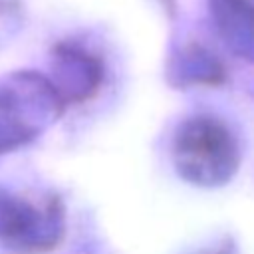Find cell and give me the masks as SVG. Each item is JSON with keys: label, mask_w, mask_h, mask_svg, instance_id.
I'll return each instance as SVG.
<instances>
[{"label": "cell", "mask_w": 254, "mask_h": 254, "mask_svg": "<svg viewBox=\"0 0 254 254\" xmlns=\"http://www.w3.org/2000/svg\"><path fill=\"white\" fill-rule=\"evenodd\" d=\"M64 111L50 79L34 69L0 77V155L38 139Z\"/></svg>", "instance_id": "cell-1"}, {"label": "cell", "mask_w": 254, "mask_h": 254, "mask_svg": "<svg viewBox=\"0 0 254 254\" xmlns=\"http://www.w3.org/2000/svg\"><path fill=\"white\" fill-rule=\"evenodd\" d=\"M65 232L64 206L58 196L40 202L0 189V246L12 254H46Z\"/></svg>", "instance_id": "cell-2"}, {"label": "cell", "mask_w": 254, "mask_h": 254, "mask_svg": "<svg viewBox=\"0 0 254 254\" xmlns=\"http://www.w3.org/2000/svg\"><path fill=\"white\" fill-rule=\"evenodd\" d=\"M52 69L54 79H50V83L54 85L64 107L89 99L101 79L99 60L69 42H60L54 48Z\"/></svg>", "instance_id": "cell-4"}, {"label": "cell", "mask_w": 254, "mask_h": 254, "mask_svg": "<svg viewBox=\"0 0 254 254\" xmlns=\"http://www.w3.org/2000/svg\"><path fill=\"white\" fill-rule=\"evenodd\" d=\"M175 159L187 179L202 185L218 183L236 169V147L224 125L196 117L181 127L175 139Z\"/></svg>", "instance_id": "cell-3"}]
</instances>
